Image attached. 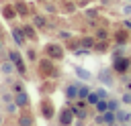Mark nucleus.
<instances>
[{"instance_id": "obj_36", "label": "nucleus", "mask_w": 131, "mask_h": 126, "mask_svg": "<svg viewBox=\"0 0 131 126\" xmlns=\"http://www.w3.org/2000/svg\"><path fill=\"white\" fill-rule=\"evenodd\" d=\"M127 2H131V0H127Z\"/></svg>"}, {"instance_id": "obj_31", "label": "nucleus", "mask_w": 131, "mask_h": 126, "mask_svg": "<svg viewBox=\"0 0 131 126\" xmlns=\"http://www.w3.org/2000/svg\"><path fill=\"white\" fill-rule=\"evenodd\" d=\"M27 57H29L31 61H35V51H29V53H27Z\"/></svg>"}, {"instance_id": "obj_16", "label": "nucleus", "mask_w": 131, "mask_h": 126, "mask_svg": "<svg viewBox=\"0 0 131 126\" xmlns=\"http://www.w3.org/2000/svg\"><path fill=\"white\" fill-rule=\"evenodd\" d=\"M18 126H33V116L31 114H20L18 116Z\"/></svg>"}, {"instance_id": "obj_2", "label": "nucleus", "mask_w": 131, "mask_h": 126, "mask_svg": "<svg viewBox=\"0 0 131 126\" xmlns=\"http://www.w3.org/2000/svg\"><path fill=\"white\" fill-rule=\"evenodd\" d=\"M74 116H76V114H74L72 108H63V110L59 112V124H61V126H70V124L74 122Z\"/></svg>"}, {"instance_id": "obj_6", "label": "nucleus", "mask_w": 131, "mask_h": 126, "mask_svg": "<svg viewBox=\"0 0 131 126\" xmlns=\"http://www.w3.org/2000/svg\"><path fill=\"white\" fill-rule=\"evenodd\" d=\"M39 71H41L43 75L53 73V63H51V59H49V57H47V59H43V61H39Z\"/></svg>"}, {"instance_id": "obj_3", "label": "nucleus", "mask_w": 131, "mask_h": 126, "mask_svg": "<svg viewBox=\"0 0 131 126\" xmlns=\"http://www.w3.org/2000/svg\"><path fill=\"white\" fill-rule=\"evenodd\" d=\"M14 102H16V106H18V108H29V104H31L29 93H27L25 89H20V91H16V93H14Z\"/></svg>"}, {"instance_id": "obj_20", "label": "nucleus", "mask_w": 131, "mask_h": 126, "mask_svg": "<svg viewBox=\"0 0 131 126\" xmlns=\"http://www.w3.org/2000/svg\"><path fill=\"white\" fill-rule=\"evenodd\" d=\"M0 102H2V104L14 102V93H12V91H2V93H0Z\"/></svg>"}, {"instance_id": "obj_35", "label": "nucleus", "mask_w": 131, "mask_h": 126, "mask_svg": "<svg viewBox=\"0 0 131 126\" xmlns=\"http://www.w3.org/2000/svg\"><path fill=\"white\" fill-rule=\"evenodd\" d=\"M119 126H129V124H127V122H121V124H119Z\"/></svg>"}, {"instance_id": "obj_18", "label": "nucleus", "mask_w": 131, "mask_h": 126, "mask_svg": "<svg viewBox=\"0 0 131 126\" xmlns=\"http://www.w3.org/2000/svg\"><path fill=\"white\" fill-rule=\"evenodd\" d=\"M76 75H78L80 79H84V81L92 79V73H90V71H86V69H82V67H76Z\"/></svg>"}, {"instance_id": "obj_24", "label": "nucleus", "mask_w": 131, "mask_h": 126, "mask_svg": "<svg viewBox=\"0 0 131 126\" xmlns=\"http://www.w3.org/2000/svg\"><path fill=\"white\" fill-rule=\"evenodd\" d=\"M98 100H100L98 91H90V93H88V98H86V102H88V104H92V106H94V104H96Z\"/></svg>"}, {"instance_id": "obj_23", "label": "nucleus", "mask_w": 131, "mask_h": 126, "mask_svg": "<svg viewBox=\"0 0 131 126\" xmlns=\"http://www.w3.org/2000/svg\"><path fill=\"white\" fill-rule=\"evenodd\" d=\"M80 45H82L84 49H92V47H94V39H90V37H84V39L80 41Z\"/></svg>"}, {"instance_id": "obj_14", "label": "nucleus", "mask_w": 131, "mask_h": 126, "mask_svg": "<svg viewBox=\"0 0 131 126\" xmlns=\"http://www.w3.org/2000/svg\"><path fill=\"white\" fill-rule=\"evenodd\" d=\"M102 116H104V124H106V126H115V124H117V118H115V112H113V110H106Z\"/></svg>"}, {"instance_id": "obj_32", "label": "nucleus", "mask_w": 131, "mask_h": 126, "mask_svg": "<svg viewBox=\"0 0 131 126\" xmlns=\"http://www.w3.org/2000/svg\"><path fill=\"white\" fill-rule=\"evenodd\" d=\"M123 12H125V14H131V6H125V8H123Z\"/></svg>"}, {"instance_id": "obj_5", "label": "nucleus", "mask_w": 131, "mask_h": 126, "mask_svg": "<svg viewBox=\"0 0 131 126\" xmlns=\"http://www.w3.org/2000/svg\"><path fill=\"white\" fill-rule=\"evenodd\" d=\"M35 24H25V26H20V30H23V35H25V39L27 41H35L37 39V33H35Z\"/></svg>"}, {"instance_id": "obj_27", "label": "nucleus", "mask_w": 131, "mask_h": 126, "mask_svg": "<svg viewBox=\"0 0 131 126\" xmlns=\"http://www.w3.org/2000/svg\"><path fill=\"white\" fill-rule=\"evenodd\" d=\"M96 91H98V96H100V100H106V98H108V93H106V89H102V87H98Z\"/></svg>"}, {"instance_id": "obj_22", "label": "nucleus", "mask_w": 131, "mask_h": 126, "mask_svg": "<svg viewBox=\"0 0 131 126\" xmlns=\"http://www.w3.org/2000/svg\"><path fill=\"white\" fill-rule=\"evenodd\" d=\"M88 93H90V89H88L86 85H78V98H80V100H86Z\"/></svg>"}, {"instance_id": "obj_28", "label": "nucleus", "mask_w": 131, "mask_h": 126, "mask_svg": "<svg viewBox=\"0 0 131 126\" xmlns=\"http://www.w3.org/2000/svg\"><path fill=\"white\" fill-rule=\"evenodd\" d=\"M121 100H123V102H125V104H131V91H125V93H123V98H121Z\"/></svg>"}, {"instance_id": "obj_13", "label": "nucleus", "mask_w": 131, "mask_h": 126, "mask_svg": "<svg viewBox=\"0 0 131 126\" xmlns=\"http://www.w3.org/2000/svg\"><path fill=\"white\" fill-rule=\"evenodd\" d=\"M115 118H117L119 124H121V122H129V120H131V112H127V110H117V112H115Z\"/></svg>"}, {"instance_id": "obj_9", "label": "nucleus", "mask_w": 131, "mask_h": 126, "mask_svg": "<svg viewBox=\"0 0 131 126\" xmlns=\"http://www.w3.org/2000/svg\"><path fill=\"white\" fill-rule=\"evenodd\" d=\"M127 67H131V63H129L127 59H119V57H117V59H115V63H113V69H115V71H119V73H123Z\"/></svg>"}, {"instance_id": "obj_15", "label": "nucleus", "mask_w": 131, "mask_h": 126, "mask_svg": "<svg viewBox=\"0 0 131 126\" xmlns=\"http://www.w3.org/2000/svg\"><path fill=\"white\" fill-rule=\"evenodd\" d=\"M14 8H16V14H18V16H29V14H31V12H29V6L23 4V2H16Z\"/></svg>"}, {"instance_id": "obj_25", "label": "nucleus", "mask_w": 131, "mask_h": 126, "mask_svg": "<svg viewBox=\"0 0 131 126\" xmlns=\"http://www.w3.org/2000/svg\"><path fill=\"white\" fill-rule=\"evenodd\" d=\"M100 81H102V83H106V85L113 81V79H111V75H108V71H102V73H100Z\"/></svg>"}, {"instance_id": "obj_26", "label": "nucleus", "mask_w": 131, "mask_h": 126, "mask_svg": "<svg viewBox=\"0 0 131 126\" xmlns=\"http://www.w3.org/2000/svg\"><path fill=\"white\" fill-rule=\"evenodd\" d=\"M108 110L117 112V110H119V102H117V100H108Z\"/></svg>"}, {"instance_id": "obj_1", "label": "nucleus", "mask_w": 131, "mask_h": 126, "mask_svg": "<svg viewBox=\"0 0 131 126\" xmlns=\"http://www.w3.org/2000/svg\"><path fill=\"white\" fill-rule=\"evenodd\" d=\"M45 55L49 59H61L63 57V49L57 43H49V45H45Z\"/></svg>"}, {"instance_id": "obj_34", "label": "nucleus", "mask_w": 131, "mask_h": 126, "mask_svg": "<svg viewBox=\"0 0 131 126\" xmlns=\"http://www.w3.org/2000/svg\"><path fill=\"white\" fill-rule=\"evenodd\" d=\"M2 122H4V116H2V114H0V126H2Z\"/></svg>"}, {"instance_id": "obj_21", "label": "nucleus", "mask_w": 131, "mask_h": 126, "mask_svg": "<svg viewBox=\"0 0 131 126\" xmlns=\"http://www.w3.org/2000/svg\"><path fill=\"white\" fill-rule=\"evenodd\" d=\"M33 24H35L37 28H43V26H45L47 22H45V18H43V16H39V14H35V16H33Z\"/></svg>"}, {"instance_id": "obj_11", "label": "nucleus", "mask_w": 131, "mask_h": 126, "mask_svg": "<svg viewBox=\"0 0 131 126\" xmlns=\"http://www.w3.org/2000/svg\"><path fill=\"white\" fill-rule=\"evenodd\" d=\"M12 37H14V41H16V45H18V47H25L27 39H25V35H23V30H20V28H12Z\"/></svg>"}, {"instance_id": "obj_17", "label": "nucleus", "mask_w": 131, "mask_h": 126, "mask_svg": "<svg viewBox=\"0 0 131 126\" xmlns=\"http://www.w3.org/2000/svg\"><path fill=\"white\" fill-rule=\"evenodd\" d=\"M94 106H96V112H98V114H104V112L108 110V98H106V100H98Z\"/></svg>"}, {"instance_id": "obj_10", "label": "nucleus", "mask_w": 131, "mask_h": 126, "mask_svg": "<svg viewBox=\"0 0 131 126\" xmlns=\"http://www.w3.org/2000/svg\"><path fill=\"white\" fill-rule=\"evenodd\" d=\"M2 16H4L6 20H12V18L18 16V14H16V8H14V6H2Z\"/></svg>"}, {"instance_id": "obj_29", "label": "nucleus", "mask_w": 131, "mask_h": 126, "mask_svg": "<svg viewBox=\"0 0 131 126\" xmlns=\"http://www.w3.org/2000/svg\"><path fill=\"white\" fill-rule=\"evenodd\" d=\"M59 37H61V39H70V33H68V30H61Z\"/></svg>"}, {"instance_id": "obj_30", "label": "nucleus", "mask_w": 131, "mask_h": 126, "mask_svg": "<svg viewBox=\"0 0 131 126\" xmlns=\"http://www.w3.org/2000/svg\"><path fill=\"white\" fill-rule=\"evenodd\" d=\"M96 37H98V39H106V33H104V30H98Z\"/></svg>"}, {"instance_id": "obj_12", "label": "nucleus", "mask_w": 131, "mask_h": 126, "mask_svg": "<svg viewBox=\"0 0 131 126\" xmlns=\"http://www.w3.org/2000/svg\"><path fill=\"white\" fill-rule=\"evenodd\" d=\"M66 98L68 100H76L78 98V83H70L66 87Z\"/></svg>"}, {"instance_id": "obj_7", "label": "nucleus", "mask_w": 131, "mask_h": 126, "mask_svg": "<svg viewBox=\"0 0 131 126\" xmlns=\"http://www.w3.org/2000/svg\"><path fill=\"white\" fill-rule=\"evenodd\" d=\"M14 69H16V65H14L10 59H6V61L0 63V73H2V75H10V73H14Z\"/></svg>"}, {"instance_id": "obj_33", "label": "nucleus", "mask_w": 131, "mask_h": 126, "mask_svg": "<svg viewBox=\"0 0 131 126\" xmlns=\"http://www.w3.org/2000/svg\"><path fill=\"white\" fill-rule=\"evenodd\" d=\"M125 28H131V20H129V18L125 20Z\"/></svg>"}, {"instance_id": "obj_8", "label": "nucleus", "mask_w": 131, "mask_h": 126, "mask_svg": "<svg viewBox=\"0 0 131 126\" xmlns=\"http://www.w3.org/2000/svg\"><path fill=\"white\" fill-rule=\"evenodd\" d=\"M39 108H41V112H43V118H47V120H49V118H53V106H51V102L43 100Z\"/></svg>"}, {"instance_id": "obj_4", "label": "nucleus", "mask_w": 131, "mask_h": 126, "mask_svg": "<svg viewBox=\"0 0 131 126\" xmlns=\"http://www.w3.org/2000/svg\"><path fill=\"white\" fill-rule=\"evenodd\" d=\"M8 59L16 65V69L20 71V73H25V63H23V57H20V53H16V51H8Z\"/></svg>"}, {"instance_id": "obj_19", "label": "nucleus", "mask_w": 131, "mask_h": 126, "mask_svg": "<svg viewBox=\"0 0 131 126\" xmlns=\"http://www.w3.org/2000/svg\"><path fill=\"white\" fill-rule=\"evenodd\" d=\"M4 110H6V114H10V116L18 114V106H16V102H8V104H4Z\"/></svg>"}]
</instances>
